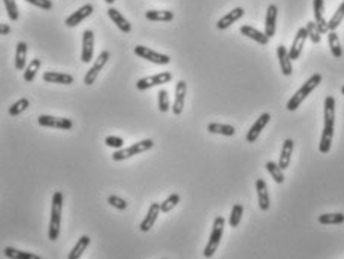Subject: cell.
I'll return each mask as SVG.
<instances>
[{"mask_svg": "<svg viewBox=\"0 0 344 259\" xmlns=\"http://www.w3.org/2000/svg\"><path fill=\"white\" fill-rule=\"evenodd\" d=\"M334 127H335V99L332 96H328L324 105V131L320 137L319 152L322 155L329 153L332 138H334Z\"/></svg>", "mask_w": 344, "mask_h": 259, "instance_id": "6da1fadb", "label": "cell"}, {"mask_svg": "<svg viewBox=\"0 0 344 259\" xmlns=\"http://www.w3.org/2000/svg\"><path fill=\"white\" fill-rule=\"evenodd\" d=\"M320 82H322V75H320V74H314V75H311V77L303 84V87H301L299 90H296V93L289 99V102H287L286 105L287 111H295V110H298V106H299V105H301V103L313 93V90H314Z\"/></svg>", "mask_w": 344, "mask_h": 259, "instance_id": "7a4b0ae2", "label": "cell"}, {"mask_svg": "<svg viewBox=\"0 0 344 259\" xmlns=\"http://www.w3.org/2000/svg\"><path fill=\"white\" fill-rule=\"evenodd\" d=\"M61 210H63V193L57 190L53 195V201H51V216H50V226H48V239L51 241H56L60 235Z\"/></svg>", "mask_w": 344, "mask_h": 259, "instance_id": "3957f363", "label": "cell"}, {"mask_svg": "<svg viewBox=\"0 0 344 259\" xmlns=\"http://www.w3.org/2000/svg\"><path fill=\"white\" fill-rule=\"evenodd\" d=\"M225 223L226 222H225V219L222 216H219V218L214 219L210 240H208V243H207V246L204 249V256L205 258H211L216 253V250L219 249L220 240L223 237V231H225Z\"/></svg>", "mask_w": 344, "mask_h": 259, "instance_id": "277c9868", "label": "cell"}, {"mask_svg": "<svg viewBox=\"0 0 344 259\" xmlns=\"http://www.w3.org/2000/svg\"><path fill=\"white\" fill-rule=\"evenodd\" d=\"M154 147V141L153 140H142L139 142H135L134 145L127 147V148H120L117 150L114 155H113V160L115 162H120V160H126L132 156H136V155H141L144 152H148Z\"/></svg>", "mask_w": 344, "mask_h": 259, "instance_id": "5b68a950", "label": "cell"}, {"mask_svg": "<svg viewBox=\"0 0 344 259\" xmlns=\"http://www.w3.org/2000/svg\"><path fill=\"white\" fill-rule=\"evenodd\" d=\"M134 51L138 57L148 60V61H152L154 64H168L171 61L169 56L162 54V53H157V51H154V50L148 48V47H144V45H136Z\"/></svg>", "mask_w": 344, "mask_h": 259, "instance_id": "8992f818", "label": "cell"}, {"mask_svg": "<svg viewBox=\"0 0 344 259\" xmlns=\"http://www.w3.org/2000/svg\"><path fill=\"white\" fill-rule=\"evenodd\" d=\"M171 80V72H160V74H156V75H152V77H145V78L138 80L136 89L141 90V92H144V90H148V89L156 87V85H163V84L169 82Z\"/></svg>", "mask_w": 344, "mask_h": 259, "instance_id": "52a82bcc", "label": "cell"}, {"mask_svg": "<svg viewBox=\"0 0 344 259\" xmlns=\"http://www.w3.org/2000/svg\"><path fill=\"white\" fill-rule=\"evenodd\" d=\"M108 59H110V51H106V50L102 51V53L97 56V59L95 60L93 66L87 71V74H85V77H84V84H85V85H93V84H95L97 75L100 74V71H102L103 66L106 64Z\"/></svg>", "mask_w": 344, "mask_h": 259, "instance_id": "ba28073f", "label": "cell"}, {"mask_svg": "<svg viewBox=\"0 0 344 259\" xmlns=\"http://www.w3.org/2000/svg\"><path fill=\"white\" fill-rule=\"evenodd\" d=\"M38 123L44 127H54V129H61V131H71L74 123L71 119L64 117H53V116H39Z\"/></svg>", "mask_w": 344, "mask_h": 259, "instance_id": "9c48e42d", "label": "cell"}, {"mask_svg": "<svg viewBox=\"0 0 344 259\" xmlns=\"http://www.w3.org/2000/svg\"><path fill=\"white\" fill-rule=\"evenodd\" d=\"M186 95H187V82L180 80L175 85V99L174 105L171 106L172 113L175 116H180L184 110V102H186Z\"/></svg>", "mask_w": 344, "mask_h": 259, "instance_id": "30bf717a", "label": "cell"}, {"mask_svg": "<svg viewBox=\"0 0 344 259\" xmlns=\"http://www.w3.org/2000/svg\"><path fill=\"white\" fill-rule=\"evenodd\" d=\"M95 53V33L92 30H84L82 33V50H81V60L82 63H90Z\"/></svg>", "mask_w": 344, "mask_h": 259, "instance_id": "8fae6325", "label": "cell"}, {"mask_svg": "<svg viewBox=\"0 0 344 259\" xmlns=\"http://www.w3.org/2000/svg\"><path fill=\"white\" fill-rule=\"evenodd\" d=\"M93 11H95V8H93L90 3L82 5L79 9H77L74 14H71V15L64 20L66 27H75V26H78L79 23H82L85 18H89V17L93 14Z\"/></svg>", "mask_w": 344, "mask_h": 259, "instance_id": "7c38bea8", "label": "cell"}, {"mask_svg": "<svg viewBox=\"0 0 344 259\" xmlns=\"http://www.w3.org/2000/svg\"><path fill=\"white\" fill-rule=\"evenodd\" d=\"M269 120H271V116L268 113H264V114L259 116V119L253 123V126L250 127V131L247 132V135H246L247 142H250V144L251 142H256V140L259 138V135L262 134V131L265 129V126L269 123Z\"/></svg>", "mask_w": 344, "mask_h": 259, "instance_id": "4fadbf2b", "label": "cell"}, {"mask_svg": "<svg viewBox=\"0 0 344 259\" xmlns=\"http://www.w3.org/2000/svg\"><path fill=\"white\" fill-rule=\"evenodd\" d=\"M307 39H308V36H307L306 27L298 29L296 36H295V39H293V44H292V47H290V50H289L290 60H298L299 57H301L303 47H304V44H306Z\"/></svg>", "mask_w": 344, "mask_h": 259, "instance_id": "5bb4252c", "label": "cell"}, {"mask_svg": "<svg viewBox=\"0 0 344 259\" xmlns=\"http://www.w3.org/2000/svg\"><path fill=\"white\" fill-rule=\"evenodd\" d=\"M313 9H314V23L317 24L320 33H328V21L325 20V3L324 0H313Z\"/></svg>", "mask_w": 344, "mask_h": 259, "instance_id": "9a60e30c", "label": "cell"}, {"mask_svg": "<svg viewBox=\"0 0 344 259\" xmlns=\"http://www.w3.org/2000/svg\"><path fill=\"white\" fill-rule=\"evenodd\" d=\"M159 214H160V204H159V202H153V204L150 205L148 211H147V216H145L144 220L141 222L139 229H141L142 232H148V231L154 226V223H156V220L159 218Z\"/></svg>", "mask_w": 344, "mask_h": 259, "instance_id": "2e32d148", "label": "cell"}, {"mask_svg": "<svg viewBox=\"0 0 344 259\" xmlns=\"http://www.w3.org/2000/svg\"><path fill=\"white\" fill-rule=\"evenodd\" d=\"M277 15H278V9L275 5H269L267 11V17H265V35L268 38H272L275 35V29H277Z\"/></svg>", "mask_w": 344, "mask_h": 259, "instance_id": "e0dca14e", "label": "cell"}, {"mask_svg": "<svg viewBox=\"0 0 344 259\" xmlns=\"http://www.w3.org/2000/svg\"><path fill=\"white\" fill-rule=\"evenodd\" d=\"M256 192H257L259 208L262 211H268L269 210V195H268L267 181L264 179L256 180Z\"/></svg>", "mask_w": 344, "mask_h": 259, "instance_id": "ac0fdd59", "label": "cell"}, {"mask_svg": "<svg viewBox=\"0 0 344 259\" xmlns=\"http://www.w3.org/2000/svg\"><path fill=\"white\" fill-rule=\"evenodd\" d=\"M42 78L45 82H54V84H63V85H71L74 82V77L71 74H63V72H56V71L44 72Z\"/></svg>", "mask_w": 344, "mask_h": 259, "instance_id": "d6986e66", "label": "cell"}, {"mask_svg": "<svg viewBox=\"0 0 344 259\" xmlns=\"http://www.w3.org/2000/svg\"><path fill=\"white\" fill-rule=\"evenodd\" d=\"M106 12H108V17L114 21L115 26H117L123 33H131V32H132V26H131V23L124 18V15H123L118 9H115V8H108Z\"/></svg>", "mask_w": 344, "mask_h": 259, "instance_id": "ffe728a7", "label": "cell"}, {"mask_svg": "<svg viewBox=\"0 0 344 259\" xmlns=\"http://www.w3.org/2000/svg\"><path fill=\"white\" fill-rule=\"evenodd\" d=\"M277 57H278V61H280V68H282V72L283 75H292L293 72V68H292V60H290V56H289V51L285 45H278L277 47Z\"/></svg>", "mask_w": 344, "mask_h": 259, "instance_id": "44dd1931", "label": "cell"}, {"mask_svg": "<svg viewBox=\"0 0 344 259\" xmlns=\"http://www.w3.org/2000/svg\"><path fill=\"white\" fill-rule=\"evenodd\" d=\"M243 15H244V9H243V8H233V9L229 11L225 17H222L220 20L217 21V29H219V30H225V29H228V27L232 26L235 21L240 20Z\"/></svg>", "mask_w": 344, "mask_h": 259, "instance_id": "7402d4cb", "label": "cell"}, {"mask_svg": "<svg viewBox=\"0 0 344 259\" xmlns=\"http://www.w3.org/2000/svg\"><path fill=\"white\" fill-rule=\"evenodd\" d=\"M240 32H241V35H244L246 38H250V39H253L254 42H257L259 45H268V42H269V38H268L265 33H262V32H259L257 29H254V27H251V26H243L241 29H240Z\"/></svg>", "mask_w": 344, "mask_h": 259, "instance_id": "603a6c76", "label": "cell"}, {"mask_svg": "<svg viewBox=\"0 0 344 259\" xmlns=\"http://www.w3.org/2000/svg\"><path fill=\"white\" fill-rule=\"evenodd\" d=\"M328 45H329V50H331V53H332V56L335 59H340L343 56L341 42H340V38H338L337 32H334V30L328 32Z\"/></svg>", "mask_w": 344, "mask_h": 259, "instance_id": "cb8c5ba5", "label": "cell"}, {"mask_svg": "<svg viewBox=\"0 0 344 259\" xmlns=\"http://www.w3.org/2000/svg\"><path fill=\"white\" fill-rule=\"evenodd\" d=\"M292 152H293V140H286L282 148V155L278 159V166L285 171L290 165V158H292Z\"/></svg>", "mask_w": 344, "mask_h": 259, "instance_id": "d4e9b609", "label": "cell"}, {"mask_svg": "<svg viewBox=\"0 0 344 259\" xmlns=\"http://www.w3.org/2000/svg\"><path fill=\"white\" fill-rule=\"evenodd\" d=\"M207 131L210 134H216V135H223V137H232L235 135V127L230 124H223V123H210L207 126Z\"/></svg>", "mask_w": 344, "mask_h": 259, "instance_id": "484cf974", "label": "cell"}, {"mask_svg": "<svg viewBox=\"0 0 344 259\" xmlns=\"http://www.w3.org/2000/svg\"><path fill=\"white\" fill-rule=\"evenodd\" d=\"M3 255L9 259H42L39 255L30 253V252H24V250H18L15 247H11V246L5 247Z\"/></svg>", "mask_w": 344, "mask_h": 259, "instance_id": "4316f807", "label": "cell"}, {"mask_svg": "<svg viewBox=\"0 0 344 259\" xmlns=\"http://www.w3.org/2000/svg\"><path fill=\"white\" fill-rule=\"evenodd\" d=\"M90 241L92 239L89 237V235H82L81 239L78 240L77 244L74 246V249L69 252V255H68V259H79L82 256V253H84V250L89 247V244H90Z\"/></svg>", "mask_w": 344, "mask_h": 259, "instance_id": "83f0119b", "label": "cell"}, {"mask_svg": "<svg viewBox=\"0 0 344 259\" xmlns=\"http://www.w3.org/2000/svg\"><path fill=\"white\" fill-rule=\"evenodd\" d=\"M26 57H27V44L26 42H18L15 48V69L23 71L26 66Z\"/></svg>", "mask_w": 344, "mask_h": 259, "instance_id": "f1b7e54d", "label": "cell"}, {"mask_svg": "<svg viewBox=\"0 0 344 259\" xmlns=\"http://www.w3.org/2000/svg\"><path fill=\"white\" fill-rule=\"evenodd\" d=\"M40 64H42L40 59H38V57L32 59V61L27 64V68H26V71H24V75H23L26 82H32V81L35 80V77H36L38 71L40 69Z\"/></svg>", "mask_w": 344, "mask_h": 259, "instance_id": "f546056e", "label": "cell"}, {"mask_svg": "<svg viewBox=\"0 0 344 259\" xmlns=\"http://www.w3.org/2000/svg\"><path fill=\"white\" fill-rule=\"evenodd\" d=\"M145 18L150 21L168 23V21L174 20V12H171V11H147Z\"/></svg>", "mask_w": 344, "mask_h": 259, "instance_id": "4dcf8cb0", "label": "cell"}, {"mask_svg": "<svg viewBox=\"0 0 344 259\" xmlns=\"http://www.w3.org/2000/svg\"><path fill=\"white\" fill-rule=\"evenodd\" d=\"M265 168H267V171L271 174V177H272V180H274L277 184H282V183L285 181V174H283V169L278 166V163H275V162L269 160V162H267Z\"/></svg>", "mask_w": 344, "mask_h": 259, "instance_id": "1f68e13d", "label": "cell"}, {"mask_svg": "<svg viewBox=\"0 0 344 259\" xmlns=\"http://www.w3.org/2000/svg\"><path fill=\"white\" fill-rule=\"evenodd\" d=\"M317 220L322 225H341L344 223V214L343 213H326V214H320Z\"/></svg>", "mask_w": 344, "mask_h": 259, "instance_id": "d6a6232c", "label": "cell"}, {"mask_svg": "<svg viewBox=\"0 0 344 259\" xmlns=\"http://www.w3.org/2000/svg\"><path fill=\"white\" fill-rule=\"evenodd\" d=\"M29 106H30V100L27 99V98H21V99L17 100L15 103H12L9 106L8 113H9V116L15 117V116H19L21 113H24Z\"/></svg>", "mask_w": 344, "mask_h": 259, "instance_id": "836d02e7", "label": "cell"}, {"mask_svg": "<svg viewBox=\"0 0 344 259\" xmlns=\"http://www.w3.org/2000/svg\"><path fill=\"white\" fill-rule=\"evenodd\" d=\"M306 30L308 39L311 40L313 44H319V42H320V39H322V33H320V30H319V27H317V24H316L314 21H308V23H307Z\"/></svg>", "mask_w": 344, "mask_h": 259, "instance_id": "e575fe53", "label": "cell"}, {"mask_svg": "<svg viewBox=\"0 0 344 259\" xmlns=\"http://www.w3.org/2000/svg\"><path fill=\"white\" fill-rule=\"evenodd\" d=\"M157 103L160 113H168L171 110V102H169V93L165 89H160L157 93Z\"/></svg>", "mask_w": 344, "mask_h": 259, "instance_id": "d590c367", "label": "cell"}, {"mask_svg": "<svg viewBox=\"0 0 344 259\" xmlns=\"http://www.w3.org/2000/svg\"><path fill=\"white\" fill-rule=\"evenodd\" d=\"M243 213H244V207L241 204H235L232 207V211H230L229 216V226L232 228H236L240 225V222L243 219Z\"/></svg>", "mask_w": 344, "mask_h": 259, "instance_id": "8d00e7d4", "label": "cell"}, {"mask_svg": "<svg viewBox=\"0 0 344 259\" xmlns=\"http://www.w3.org/2000/svg\"><path fill=\"white\" fill-rule=\"evenodd\" d=\"M343 20H344V0H343V3L338 6V9L335 11V14L332 15V18L328 21V29L335 32V30H337V27L341 24V21Z\"/></svg>", "mask_w": 344, "mask_h": 259, "instance_id": "74e56055", "label": "cell"}, {"mask_svg": "<svg viewBox=\"0 0 344 259\" xmlns=\"http://www.w3.org/2000/svg\"><path fill=\"white\" fill-rule=\"evenodd\" d=\"M180 201H181V198H180L178 193H172V195H169L166 200L160 204V213H169L172 208H175V207L180 204Z\"/></svg>", "mask_w": 344, "mask_h": 259, "instance_id": "f35d334b", "label": "cell"}, {"mask_svg": "<svg viewBox=\"0 0 344 259\" xmlns=\"http://www.w3.org/2000/svg\"><path fill=\"white\" fill-rule=\"evenodd\" d=\"M5 3V8H6V12H8V17L12 21H17L19 18V11L18 6H17V2L15 0H3Z\"/></svg>", "mask_w": 344, "mask_h": 259, "instance_id": "ab89813d", "label": "cell"}, {"mask_svg": "<svg viewBox=\"0 0 344 259\" xmlns=\"http://www.w3.org/2000/svg\"><path fill=\"white\" fill-rule=\"evenodd\" d=\"M108 204H110L111 207L117 208V210H121V211L127 208V202L123 200V198L117 197V195H111V197H108Z\"/></svg>", "mask_w": 344, "mask_h": 259, "instance_id": "60d3db41", "label": "cell"}, {"mask_svg": "<svg viewBox=\"0 0 344 259\" xmlns=\"http://www.w3.org/2000/svg\"><path fill=\"white\" fill-rule=\"evenodd\" d=\"M105 144H106L108 147H111V148H117V150H120V148L124 145V141H123V138H120V137L110 135V137H106V138H105Z\"/></svg>", "mask_w": 344, "mask_h": 259, "instance_id": "b9f144b4", "label": "cell"}, {"mask_svg": "<svg viewBox=\"0 0 344 259\" xmlns=\"http://www.w3.org/2000/svg\"><path fill=\"white\" fill-rule=\"evenodd\" d=\"M26 2L32 3L33 6L40 8V9H44V11H50V9L53 8V2H51V0H26Z\"/></svg>", "mask_w": 344, "mask_h": 259, "instance_id": "7bdbcfd3", "label": "cell"}, {"mask_svg": "<svg viewBox=\"0 0 344 259\" xmlns=\"http://www.w3.org/2000/svg\"><path fill=\"white\" fill-rule=\"evenodd\" d=\"M11 33V26L0 23V35H9Z\"/></svg>", "mask_w": 344, "mask_h": 259, "instance_id": "ee69618b", "label": "cell"}, {"mask_svg": "<svg viewBox=\"0 0 344 259\" xmlns=\"http://www.w3.org/2000/svg\"><path fill=\"white\" fill-rule=\"evenodd\" d=\"M105 2H106L108 5H113V3H115V0H105Z\"/></svg>", "mask_w": 344, "mask_h": 259, "instance_id": "f6af8a7d", "label": "cell"}, {"mask_svg": "<svg viewBox=\"0 0 344 259\" xmlns=\"http://www.w3.org/2000/svg\"><path fill=\"white\" fill-rule=\"evenodd\" d=\"M341 93H343V95H344V85H343V87H341Z\"/></svg>", "mask_w": 344, "mask_h": 259, "instance_id": "bcb514c9", "label": "cell"}]
</instances>
